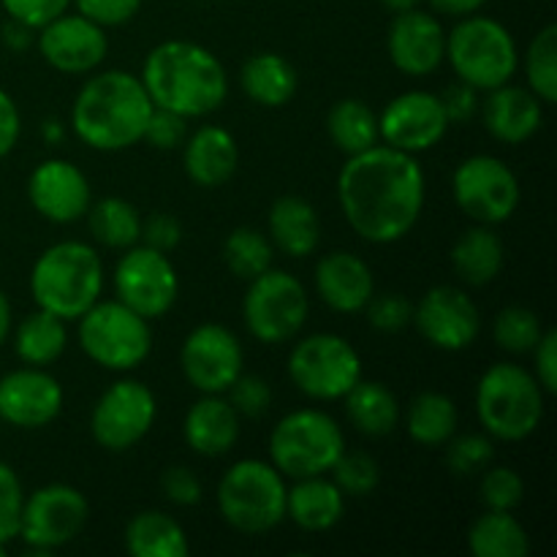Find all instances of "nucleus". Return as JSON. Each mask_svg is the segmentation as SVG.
<instances>
[{"label":"nucleus","mask_w":557,"mask_h":557,"mask_svg":"<svg viewBox=\"0 0 557 557\" xmlns=\"http://www.w3.org/2000/svg\"><path fill=\"white\" fill-rule=\"evenodd\" d=\"M243 364V343L223 324H199L180 348L183 375L201 395H226Z\"/></svg>","instance_id":"nucleus-16"},{"label":"nucleus","mask_w":557,"mask_h":557,"mask_svg":"<svg viewBox=\"0 0 557 557\" xmlns=\"http://www.w3.org/2000/svg\"><path fill=\"white\" fill-rule=\"evenodd\" d=\"M484 128L504 145H522L533 139L544 123V103L528 87L511 82L487 90L482 101Z\"/></svg>","instance_id":"nucleus-24"},{"label":"nucleus","mask_w":557,"mask_h":557,"mask_svg":"<svg viewBox=\"0 0 557 557\" xmlns=\"http://www.w3.org/2000/svg\"><path fill=\"white\" fill-rule=\"evenodd\" d=\"M326 131H330L332 145L346 156L370 150L379 145V114L362 103L359 98H343L326 114Z\"/></svg>","instance_id":"nucleus-36"},{"label":"nucleus","mask_w":557,"mask_h":557,"mask_svg":"<svg viewBox=\"0 0 557 557\" xmlns=\"http://www.w3.org/2000/svg\"><path fill=\"white\" fill-rule=\"evenodd\" d=\"M156 417L158 400L150 386L136 379L114 381L92 406V441L107 451H125L150 433Z\"/></svg>","instance_id":"nucleus-14"},{"label":"nucleus","mask_w":557,"mask_h":557,"mask_svg":"<svg viewBox=\"0 0 557 557\" xmlns=\"http://www.w3.org/2000/svg\"><path fill=\"white\" fill-rule=\"evenodd\" d=\"M288 379L310 400H341L362 379V357L346 337L319 332L294 346Z\"/></svg>","instance_id":"nucleus-10"},{"label":"nucleus","mask_w":557,"mask_h":557,"mask_svg":"<svg viewBox=\"0 0 557 557\" xmlns=\"http://www.w3.org/2000/svg\"><path fill=\"white\" fill-rule=\"evenodd\" d=\"M82 16L101 27H117L134 20L141 9V0H71Z\"/></svg>","instance_id":"nucleus-48"},{"label":"nucleus","mask_w":557,"mask_h":557,"mask_svg":"<svg viewBox=\"0 0 557 557\" xmlns=\"http://www.w3.org/2000/svg\"><path fill=\"white\" fill-rule=\"evenodd\" d=\"M5 555V544H0V557H3Z\"/></svg>","instance_id":"nucleus-60"},{"label":"nucleus","mask_w":557,"mask_h":557,"mask_svg":"<svg viewBox=\"0 0 557 557\" xmlns=\"http://www.w3.org/2000/svg\"><path fill=\"white\" fill-rule=\"evenodd\" d=\"M386 49L397 71L428 76L446 60V30L438 16L428 11H400L389 25Z\"/></svg>","instance_id":"nucleus-22"},{"label":"nucleus","mask_w":557,"mask_h":557,"mask_svg":"<svg viewBox=\"0 0 557 557\" xmlns=\"http://www.w3.org/2000/svg\"><path fill=\"white\" fill-rule=\"evenodd\" d=\"M226 392H228V403H232L234 411H237L239 417L259 419L264 417L272 406L270 381L261 379V375L239 373L237 381H234Z\"/></svg>","instance_id":"nucleus-44"},{"label":"nucleus","mask_w":557,"mask_h":557,"mask_svg":"<svg viewBox=\"0 0 557 557\" xmlns=\"http://www.w3.org/2000/svg\"><path fill=\"white\" fill-rule=\"evenodd\" d=\"M479 90H473L471 85H466V82H457V85L446 87L444 92H441V103H444V112L446 117H449V123H466V120H471L473 114L479 112V98H476Z\"/></svg>","instance_id":"nucleus-53"},{"label":"nucleus","mask_w":557,"mask_h":557,"mask_svg":"<svg viewBox=\"0 0 557 557\" xmlns=\"http://www.w3.org/2000/svg\"><path fill=\"white\" fill-rule=\"evenodd\" d=\"M103 261L92 245L63 239L44 250L30 270V294L36 308L58 319L74 321L101 299Z\"/></svg>","instance_id":"nucleus-4"},{"label":"nucleus","mask_w":557,"mask_h":557,"mask_svg":"<svg viewBox=\"0 0 557 557\" xmlns=\"http://www.w3.org/2000/svg\"><path fill=\"white\" fill-rule=\"evenodd\" d=\"M20 134H22L20 107H16L14 98L0 87V161L14 150L16 141H20Z\"/></svg>","instance_id":"nucleus-54"},{"label":"nucleus","mask_w":557,"mask_h":557,"mask_svg":"<svg viewBox=\"0 0 557 557\" xmlns=\"http://www.w3.org/2000/svg\"><path fill=\"white\" fill-rule=\"evenodd\" d=\"M346 495L332 479L305 476L294 479L286 493V517L308 533H324L343 520Z\"/></svg>","instance_id":"nucleus-27"},{"label":"nucleus","mask_w":557,"mask_h":557,"mask_svg":"<svg viewBox=\"0 0 557 557\" xmlns=\"http://www.w3.org/2000/svg\"><path fill=\"white\" fill-rule=\"evenodd\" d=\"M381 3H384L389 11H395V14H400V11L419 9V3H422V0H381Z\"/></svg>","instance_id":"nucleus-59"},{"label":"nucleus","mask_w":557,"mask_h":557,"mask_svg":"<svg viewBox=\"0 0 557 557\" xmlns=\"http://www.w3.org/2000/svg\"><path fill=\"white\" fill-rule=\"evenodd\" d=\"M248 283L243 319L250 335L264 346L297 337L310 313L308 292L302 283L288 272L272 270V267Z\"/></svg>","instance_id":"nucleus-11"},{"label":"nucleus","mask_w":557,"mask_h":557,"mask_svg":"<svg viewBox=\"0 0 557 557\" xmlns=\"http://www.w3.org/2000/svg\"><path fill=\"white\" fill-rule=\"evenodd\" d=\"M495 343L509 354H531L536 348L539 337L544 335L542 319L531 308L522 305H509L495 315L493 326Z\"/></svg>","instance_id":"nucleus-40"},{"label":"nucleus","mask_w":557,"mask_h":557,"mask_svg":"<svg viewBox=\"0 0 557 557\" xmlns=\"http://www.w3.org/2000/svg\"><path fill=\"white\" fill-rule=\"evenodd\" d=\"M435 11L441 14H449V16H468V14H476L487 0H430Z\"/></svg>","instance_id":"nucleus-56"},{"label":"nucleus","mask_w":557,"mask_h":557,"mask_svg":"<svg viewBox=\"0 0 557 557\" xmlns=\"http://www.w3.org/2000/svg\"><path fill=\"white\" fill-rule=\"evenodd\" d=\"M41 136L47 145H58V141H63V136H65L63 123H60V120H44Z\"/></svg>","instance_id":"nucleus-57"},{"label":"nucleus","mask_w":557,"mask_h":557,"mask_svg":"<svg viewBox=\"0 0 557 557\" xmlns=\"http://www.w3.org/2000/svg\"><path fill=\"white\" fill-rule=\"evenodd\" d=\"M468 547L476 557H525L531 539L511 511L487 509L468 531Z\"/></svg>","instance_id":"nucleus-35"},{"label":"nucleus","mask_w":557,"mask_h":557,"mask_svg":"<svg viewBox=\"0 0 557 557\" xmlns=\"http://www.w3.org/2000/svg\"><path fill=\"white\" fill-rule=\"evenodd\" d=\"M11 332V302L3 292H0V346L5 343Z\"/></svg>","instance_id":"nucleus-58"},{"label":"nucleus","mask_w":557,"mask_h":557,"mask_svg":"<svg viewBox=\"0 0 557 557\" xmlns=\"http://www.w3.org/2000/svg\"><path fill=\"white\" fill-rule=\"evenodd\" d=\"M139 239L147 248L169 253V250H174L183 243V223L174 215H169V212H156V215H150L147 221H141Z\"/></svg>","instance_id":"nucleus-51"},{"label":"nucleus","mask_w":557,"mask_h":557,"mask_svg":"<svg viewBox=\"0 0 557 557\" xmlns=\"http://www.w3.org/2000/svg\"><path fill=\"white\" fill-rule=\"evenodd\" d=\"M90 504L71 484H47L25 495L20 515L22 542L30 555H49L74 542L87 525Z\"/></svg>","instance_id":"nucleus-12"},{"label":"nucleus","mask_w":557,"mask_h":557,"mask_svg":"<svg viewBox=\"0 0 557 557\" xmlns=\"http://www.w3.org/2000/svg\"><path fill=\"white\" fill-rule=\"evenodd\" d=\"M152 101L139 76L101 71L79 87L71 107V128L90 150L120 152L139 145Z\"/></svg>","instance_id":"nucleus-3"},{"label":"nucleus","mask_w":557,"mask_h":557,"mask_svg":"<svg viewBox=\"0 0 557 557\" xmlns=\"http://www.w3.org/2000/svg\"><path fill=\"white\" fill-rule=\"evenodd\" d=\"M76 321H79L82 351L98 368L128 373L150 357V321L125 308L120 299H98Z\"/></svg>","instance_id":"nucleus-9"},{"label":"nucleus","mask_w":557,"mask_h":557,"mask_svg":"<svg viewBox=\"0 0 557 557\" xmlns=\"http://www.w3.org/2000/svg\"><path fill=\"white\" fill-rule=\"evenodd\" d=\"M286 479L272 462L239 460L218 484V511L234 531L261 536L286 520Z\"/></svg>","instance_id":"nucleus-7"},{"label":"nucleus","mask_w":557,"mask_h":557,"mask_svg":"<svg viewBox=\"0 0 557 557\" xmlns=\"http://www.w3.org/2000/svg\"><path fill=\"white\" fill-rule=\"evenodd\" d=\"M451 267L457 275L471 286H487L504 270L506 250L493 226L476 223L473 228L462 232L451 248Z\"/></svg>","instance_id":"nucleus-31"},{"label":"nucleus","mask_w":557,"mask_h":557,"mask_svg":"<svg viewBox=\"0 0 557 557\" xmlns=\"http://www.w3.org/2000/svg\"><path fill=\"white\" fill-rule=\"evenodd\" d=\"M419 335L441 351H462L471 346L482 330V315L476 302L462 288L435 286L413 305V319Z\"/></svg>","instance_id":"nucleus-18"},{"label":"nucleus","mask_w":557,"mask_h":557,"mask_svg":"<svg viewBox=\"0 0 557 557\" xmlns=\"http://www.w3.org/2000/svg\"><path fill=\"white\" fill-rule=\"evenodd\" d=\"M38 52L60 74H90L107 60V27L76 14H60L38 27Z\"/></svg>","instance_id":"nucleus-19"},{"label":"nucleus","mask_w":557,"mask_h":557,"mask_svg":"<svg viewBox=\"0 0 557 557\" xmlns=\"http://www.w3.org/2000/svg\"><path fill=\"white\" fill-rule=\"evenodd\" d=\"M528 90L542 103L557 101V25H547L533 36L525 52Z\"/></svg>","instance_id":"nucleus-39"},{"label":"nucleus","mask_w":557,"mask_h":557,"mask_svg":"<svg viewBox=\"0 0 557 557\" xmlns=\"http://www.w3.org/2000/svg\"><path fill=\"white\" fill-rule=\"evenodd\" d=\"M141 139L156 150H177L188 139V120L177 112H169V109L152 107Z\"/></svg>","instance_id":"nucleus-47"},{"label":"nucleus","mask_w":557,"mask_h":557,"mask_svg":"<svg viewBox=\"0 0 557 557\" xmlns=\"http://www.w3.org/2000/svg\"><path fill=\"white\" fill-rule=\"evenodd\" d=\"M63 411V386L44 368L11 370L0 379V419L11 428L38 430Z\"/></svg>","instance_id":"nucleus-20"},{"label":"nucleus","mask_w":557,"mask_h":557,"mask_svg":"<svg viewBox=\"0 0 557 557\" xmlns=\"http://www.w3.org/2000/svg\"><path fill=\"white\" fill-rule=\"evenodd\" d=\"M446 446H449V449H446V466H449V471L457 473V476H476L484 468L493 466L495 460V446L490 435L468 433L460 435V438L451 435V438L446 441Z\"/></svg>","instance_id":"nucleus-42"},{"label":"nucleus","mask_w":557,"mask_h":557,"mask_svg":"<svg viewBox=\"0 0 557 557\" xmlns=\"http://www.w3.org/2000/svg\"><path fill=\"white\" fill-rule=\"evenodd\" d=\"M33 41H36V27L25 25V22L20 20H11L3 25V44L9 49H14V52H25V49L33 47Z\"/></svg>","instance_id":"nucleus-55"},{"label":"nucleus","mask_w":557,"mask_h":557,"mask_svg":"<svg viewBox=\"0 0 557 557\" xmlns=\"http://www.w3.org/2000/svg\"><path fill=\"white\" fill-rule=\"evenodd\" d=\"M428 183L411 152L389 145L348 156L337 174V199L348 226L373 245H392L417 226Z\"/></svg>","instance_id":"nucleus-1"},{"label":"nucleus","mask_w":557,"mask_h":557,"mask_svg":"<svg viewBox=\"0 0 557 557\" xmlns=\"http://www.w3.org/2000/svg\"><path fill=\"white\" fill-rule=\"evenodd\" d=\"M451 194L471 221L498 226L520 207V180L500 158L471 156L455 169Z\"/></svg>","instance_id":"nucleus-13"},{"label":"nucleus","mask_w":557,"mask_h":557,"mask_svg":"<svg viewBox=\"0 0 557 557\" xmlns=\"http://www.w3.org/2000/svg\"><path fill=\"white\" fill-rule=\"evenodd\" d=\"M0 5H3L11 20H20L38 30L47 22H52L54 16L65 14L71 0H0Z\"/></svg>","instance_id":"nucleus-50"},{"label":"nucleus","mask_w":557,"mask_h":557,"mask_svg":"<svg viewBox=\"0 0 557 557\" xmlns=\"http://www.w3.org/2000/svg\"><path fill=\"white\" fill-rule=\"evenodd\" d=\"M161 490L174 506H196L205 498L201 479L188 466H172L161 473Z\"/></svg>","instance_id":"nucleus-49"},{"label":"nucleus","mask_w":557,"mask_h":557,"mask_svg":"<svg viewBox=\"0 0 557 557\" xmlns=\"http://www.w3.org/2000/svg\"><path fill=\"white\" fill-rule=\"evenodd\" d=\"M90 218V232L96 243L112 250H128L139 243L141 237V215L131 201L120 199V196H107V199L96 201L87 210Z\"/></svg>","instance_id":"nucleus-37"},{"label":"nucleus","mask_w":557,"mask_h":557,"mask_svg":"<svg viewBox=\"0 0 557 557\" xmlns=\"http://www.w3.org/2000/svg\"><path fill=\"white\" fill-rule=\"evenodd\" d=\"M183 435L196 455L221 457L237 444L239 413L223 395H205L185 413Z\"/></svg>","instance_id":"nucleus-26"},{"label":"nucleus","mask_w":557,"mask_h":557,"mask_svg":"<svg viewBox=\"0 0 557 557\" xmlns=\"http://www.w3.org/2000/svg\"><path fill=\"white\" fill-rule=\"evenodd\" d=\"M476 417L495 441H525L544 419V389L536 375L511 362L484 370L476 386Z\"/></svg>","instance_id":"nucleus-5"},{"label":"nucleus","mask_w":557,"mask_h":557,"mask_svg":"<svg viewBox=\"0 0 557 557\" xmlns=\"http://www.w3.org/2000/svg\"><path fill=\"white\" fill-rule=\"evenodd\" d=\"M27 199L38 215L65 226L87 215L92 205V190L79 166L65 158H47L30 172Z\"/></svg>","instance_id":"nucleus-21"},{"label":"nucleus","mask_w":557,"mask_h":557,"mask_svg":"<svg viewBox=\"0 0 557 557\" xmlns=\"http://www.w3.org/2000/svg\"><path fill=\"white\" fill-rule=\"evenodd\" d=\"M346 451L343 430L319 408L286 413L270 435V460L283 476H326Z\"/></svg>","instance_id":"nucleus-8"},{"label":"nucleus","mask_w":557,"mask_h":557,"mask_svg":"<svg viewBox=\"0 0 557 557\" xmlns=\"http://www.w3.org/2000/svg\"><path fill=\"white\" fill-rule=\"evenodd\" d=\"M114 294L141 319H161L177 302V270L161 250L134 245L114 267Z\"/></svg>","instance_id":"nucleus-15"},{"label":"nucleus","mask_w":557,"mask_h":557,"mask_svg":"<svg viewBox=\"0 0 557 557\" xmlns=\"http://www.w3.org/2000/svg\"><path fill=\"white\" fill-rule=\"evenodd\" d=\"M449 125L441 98L428 90L400 92L379 114V134L384 145L411 156L433 150L446 136Z\"/></svg>","instance_id":"nucleus-17"},{"label":"nucleus","mask_w":557,"mask_h":557,"mask_svg":"<svg viewBox=\"0 0 557 557\" xmlns=\"http://www.w3.org/2000/svg\"><path fill=\"white\" fill-rule=\"evenodd\" d=\"M446 60L457 79L487 92L515 79L520 52L509 27L493 16L468 14L446 33Z\"/></svg>","instance_id":"nucleus-6"},{"label":"nucleus","mask_w":557,"mask_h":557,"mask_svg":"<svg viewBox=\"0 0 557 557\" xmlns=\"http://www.w3.org/2000/svg\"><path fill=\"white\" fill-rule=\"evenodd\" d=\"M343 400H346L348 422L370 438H384V435L395 433V428L400 424V400L381 381L359 379Z\"/></svg>","instance_id":"nucleus-30"},{"label":"nucleus","mask_w":557,"mask_h":557,"mask_svg":"<svg viewBox=\"0 0 557 557\" xmlns=\"http://www.w3.org/2000/svg\"><path fill=\"white\" fill-rule=\"evenodd\" d=\"M25 490L9 462L0 460V544H9L20 533V515Z\"/></svg>","instance_id":"nucleus-45"},{"label":"nucleus","mask_w":557,"mask_h":557,"mask_svg":"<svg viewBox=\"0 0 557 557\" xmlns=\"http://www.w3.org/2000/svg\"><path fill=\"white\" fill-rule=\"evenodd\" d=\"M479 493H482V504L487 509L515 511L522 504V498H525V482H522V476L515 468L487 466L484 468L482 484H479Z\"/></svg>","instance_id":"nucleus-43"},{"label":"nucleus","mask_w":557,"mask_h":557,"mask_svg":"<svg viewBox=\"0 0 557 557\" xmlns=\"http://www.w3.org/2000/svg\"><path fill=\"white\" fill-rule=\"evenodd\" d=\"M460 413L455 400L444 392H422L411 400L406 413V430L419 446H446V441L457 433Z\"/></svg>","instance_id":"nucleus-34"},{"label":"nucleus","mask_w":557,"mask_h":557,"mask_svg":"<svg viewBox=\"0 0 557 557\" xmlns=\"http://www.w3.org/2000/svg\"><path fill=\"white\" fill-rule=\"evenodd\" d=\"M330 473L341 493L351 495V498H364V495L375 493V487L381 484L379 462L364 451H343Z\"/></svg>","instance_id":"nucleus-41"},{"label":"nucleus","mask_w":557,"mask_h":557,"mask_svg":"<svg viewBox=\"0 0 557 557\" xmlns=\"http://www.w3.org/2000/svg\"><path fill=\"white\" fill-rule=\"evenodd\" d=\"M185 174L201 188H218L228 183L237 172L239 147L237 139L221 125H201L185 139L183 150Z\"/></svg>","instance_id":"nucleus-25"},{"label":"nucleus","mask_w":557,"mask_h":557,"mask_svg":"<svg viewBox=\"0 0 557 557\" xmlns=\"http://www.w3.org/2000/svg\"><path fill=\"white\" fill-rule=\"evenodd\" d=\"M533 357H536V381L542 384L544 395H555L557 392V332L544 330V335L539 337L536 348H533Z\"/></svg>","instance_id":"nucleus-52"},{"label":"nucleus","mask_w":557,"mask_h":557,"mask_svg":"<svg viewBox=\"0 0 557 557\" xmlns=\"http://www.w3.org/2000/svg\"><path fill=\"white\" fill-rule=\"evenodd\" d=\"M239 85L250 101L267 109H277L292 101L299 87V76L292 60H286L283 54L259 52L245 60L243 71H239Z\"/></svg>","instance_id":"nucleus-29"},{"label":"nucleus","mask_w":557,"mask_h":557,"mask_svg":"<svg viewBox=\"0 0 557 557\" xmlns=\"http://www.w3.org/2000/svg\"><path fill=\"white\" fill-rule=\"evenodd\" d=\"M270 243L292 259H308L321 243V221L315 207L302 196H281L267 215Z\"/></svg>","instance_id":"nucleus-28"},{"label":"nucleus","mask_w":557,"mask_h":557,"mask_svg":"<svg viewBox=\"0 0 557 557\" xmlns=\"http://www.w3.org/2000/svg\"><path fill=\"white\" fill-rule=\"evenodd\" d=\"M65 343H69L65 321L41 308L25 315L14 332L16 357L33 368H49L58 362L65 351Z\"/></svg>","instance_id":"nucleus-33"},{"label":"nucleus","mask_w":557,"mask_h":557,"mask_svg":"<svg viewBox=\"0 0 557 557\" xmlns=\"http://www.w3.org/2000/svg\"><path fill=\"white\" fill-rule=\"evenodd\" d=\"M125 547L134 557H185L188 536L174 517L163 511H139L125 525Z\"/></svg>","instance_id":"nucleus-32"},{"label":"nucleus","mask_w":557,"mask_h":557,"mask_svg":"<svg viewBox=\"0 0 557 557\" xmlns=\"http://www.w3.org/2000/svg\"><path fill=\"white\" fill-rule=\"evenodd\" d=\"M272 259H275V245L270 243L267 234L256 232V228H234L223 243V261L243 281H253L261 272L270 270Z\"/></svg>","instance_id":"nucleus-38"},{"label":"nucleus","mask_w":557,"mask_h":557,"mask_svg":"<svg viewBox=\"0 0 557 557\" xmlns=\"http://www.w3.org/2000/svg\"><path fill=\"white\" fill-rule=\"evenodd\" d=\"M368 310V321L373 330L379 332H400L411 324L413 319V305L408 302L403 294H381V297H370V302L364 305Z\"/></svg>","instance_id":"nucleus-46"},{"label":"nucleus","mask_w":557,"mask_h":557,"mask_svg":"<svg viewBox=\"0 0 557 557\" xmlns=\"http://www.w3.org/2000/svg\"><path fill=\"white\" fill-rule=\"evenodd\" d=\"M139 79L152 107L177 112L185 120L207 117L228 96V76L218 54L180 38L150 49Z\"/></svg>","instance_id":"nucleus-2"},{"label":"nucleus","mask_w":557,"mask_h":557,"mask_svg":"<svg viewBox=\"0 0 557 557\" xmlns=\"http://www.w3.org/2000/svg\"><path fill=\"white\" fill-rule=\"evenodd\" d=\"M315 292L335 313H359L375 294L368 261L348 250H332L315 264Z\"/></svg>","instance_id":"nucleus-23"}]
</instances>
